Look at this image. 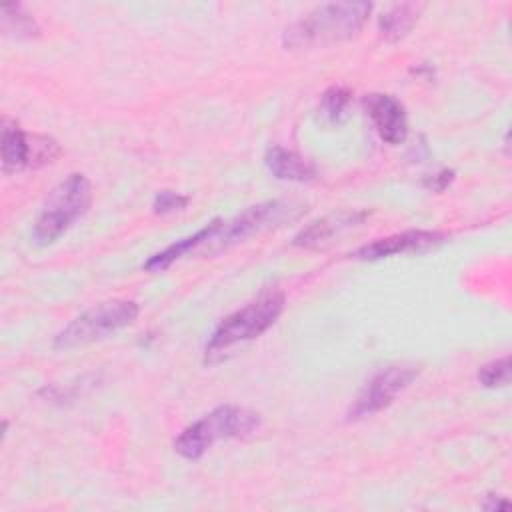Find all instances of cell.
I'll return each instance as SVG.
<instances>
[{
  "instance_id": "6da1fadb",
  "label": "cell",
  "mask_w": 512,
  "mask_h": 512,
  "mask_svg": "<svg viewBox=\"0 0 512 512\" xmlns=\"http://www.w3.org/2000/svg\"><path fill=\"white\" fill-rule=\"evenodd\" d=\"M370 12V2L322 4L288 26L282 42L288 48H308L352 38L362 30Z\"/></svg>"
},
{
  "instance_id": "7a4b0ae2",
  "label": "cell",
  "mask_w": 512,
  "mask_h": 512,
  "mask_svg": "<svg viewBox=\"0 0 512 512\" xmlns=\"http://www.w3.org/2000/svg\"><path fill=\"white\" fill-rule=\"evenodd\" d=\"M284 302V292L270 288L240 310L222 318L206 342V362H216L230 348L264 334L282 314Z\"/></svg>"
},
{
  "instance_id": "3957f363",
  "label": "cell",
  "mask_w": 512,
  "mask_h": 512,
  "mask_svg": "<svg viewBox=\"0 0 512 512\" xmlns=\"http://www.w3.org/2000/svg\"><path fill=\"white\" fill-rule=\"evenodd\" d=\"M260 426V414L240 406H218L184 428L174 440V450L188 460L200 458L214 442L244 438Z\"/></svg>"
},
{
  "instance_id": "277c9868",
  "label": "cell",
  "mask_w": 512,
  "mask_h": 512,
  "mask_svg": "<svg viewBox=\"0 0 512 512\" xmlns=\"http://www.w3.org/2000/svg\"><path fill=\"white\" fill-rule=\"evenodd\" d=\"M92 202V188L84 174L66 176L46 198L32 226L36 244L56 242L78 218H82Z\"/></svg>"
},
{
  "instance_id": "5b68a950",
  "label": "cell",
  "mask_w": 512,
  "mask_h": 512,
  "mask_svg": "<svg viewBox=\"0 0 512 512\" xmlns=\"http://www.w3.org/2000/svg\"><path fill=\"white\" fill-rule=\"evenodd\" d=\"M140 308L134 300H108L100 302L94 308L82 312L72 322H68L56 336L54 348L68 350L84 346L96 340H102L126 326H130Z\"/></svg>"
},
{
  "instance_id": "8992f818",
  "label": "cell",
  "mask_w": 512,
  "mask_h": 512,
  "mask_svg": "<svg viewBox=\"0 0 512 512\" xmlns=\"http://www.w3.org/2000/svg\"><path fill=\"white\" fill-rule=\"evenodd\" d=\"M300 214H302V206L296 202H286V200L260 202L256 206L246 208L244 212H240L230 220H218L216 230L204 242L200 252L214 254V252L226 250L234 242H240L256 232L280 226L282 222L294 220Z\"/></svg>"
},
{
  "instance_id": "52a82bcc",
  "label": "cell",
  "mask_w": 512,
  "mask_h": 512,
  "mask_svg": "<svg viewBox=\"0 0 512 512\" xmlns=\"http://www.w3.org/2000/svg\"><path fill=\"white\" fill-rule=\"evenodd\" d=\"M418 372L420 368L408 362L390 364L378 370L356 394L348 408V420H360L390 406L394 398L418 376Z\"/></svg>"
},
{
  "instance_id": "ba28073f",
  "label": "cell",
  "mask_w": 512,
  "mask_h": 512,
  "mask_svg": "<svg viewBox=\"0 0 512 512\" xmlns=\"http://www.w3.org/2000/svg\"><path fill=\"white\" fill-rule=\"evenodd\" d=\"M366 114L370 116L378 136L386 144H400L408 136V114L406 108L390 94L372 92L362 100Z\"/></svg>"
},
{
  "instance_id": "9c48e42d",
  "label": "cell",
  "mask_w": 512,
  "mask_h": 512,
  "mask_svg": "<svg viewBox=\"0 0 512 512\" xmlns=\"http://www.w3.org/2000/svg\"><path fill=\"white\" fill-rule=\"evenodd\" d=\"M446 236L442 232L432 230H406L400 234H392L386 238H378L370 244L360 246L352 256L358 260H382L396 254H408V252H422L428 248H434L442 244Z\"/></svg>"
},
{
  "instance_id": "30bf717a",
  "label": "cell",
  "mask_w": 512,
  "mask_h": 512,
  "mask_svg": "<svg viewBox=\"0 0 512 512\" xmlns=\"http://www.w3.org/2000/svg\"><path fill=\"white\" fill-rule=\"evenodd\" d=\"M368 214L366 212H338V214H330V216H324L312 224H308L306 228H302L292 244L294 246H302V248H314V246H320L322 242L330 240L334 234L342 232V230H348L356 224H360Z\"/></svg>"
},
{
  "instance_id": "8fae6325",
  "label": "cell",
  "mask_w": 512,
  "mask_h": 512,
  "mask_svg": "<svg viewBox=\"0 0 512 512\" xmlns=\"http://www.w3.org/2000/svg\"><path fill=\"white\" fill-rule=\"evenodd\" d=\"M264 164L270 170V174L278 180H290V182H310L316 178V166L300 156L294 150H288L284 146H272L266 150Z\"/></svg>"
},
{
  "instance_id": "7c38bea8",
  "label": "cell",
  "mask_w": 512,
  "mask_h": 512,
  "mask_svg": "<svg viewBox=\"0 0 512 512\" xmlns=\"http://www.w3.org/2000/svg\"><path fill=\"white\" fill-rule=\"evenodd\" d=\"M30 140L32 134L24 132L14 120H2V170L4 174L30 168Z\"/></svg>"
},
{
  "instance_id": "4fadbf2b",
  "label": "cell",
  "mask_w": 512,
  "mask_h": 512,
  "mask_svg": "<svg viewBox=\"0 0 512 512\" xmlns=\"http://www.w3.org/2000/svg\"><path fill=\"white\" fill-rule=\"evenodd\" d=\"M218 220H220V218L212 220L210 224H206V226H204L202 230H198L196 234H192V236H188V238H182V240H176L174 244H170V246L164 248L162 252L150 256V258L144 262V270H148V272H162V270H166L168 266H172L178 258H182V256L190 254V252L200 250V248L204 246V242L212 236V232L216 230Z\"/></svg>"
},
{
  "instance_id": "5bb4252c",
  "label": "cell",
  "mask_w": 512,
  "mask_h": 512,
  "mask_svg": "<svg viewBox=\"0 0 512 512\" xmlns=\"http://www.w3.org/2000/svg\"><path fill=\"white\" fill-rule=\"evenodd\" d=\"M422 8H424L422 4H414V2L390 6L378 18V30H380L382 38L388 42H396V40L404 38L416 24Z\"/></svg>"
},
{
  "instance_id": "9a60e30c",
  "label": "cell",
  "mask_w": 512,
  "mask_h": 512,
  "mask_svg": "<svg viewBox=\"0 0 512 512\" xmlns=\"http://www.w3.org/2000/svg\"><path fill=\"white\" fill-rule=\"evenodd\" d=\"M2 32L12 38H32L38 34V24L20 4H6L2 6Z\"/></svg>"
},
{
  "instance_id": "2e32d148",
  "label": "cell",
  "mask_w": 512,
  "mask_h": 512,
  "mask_svg": "<svg viewBox=\"0 0 512 512\" xmlns=\"http://www.w3.org/2000/svg\"><path fill=\"white\" fill-rule=\"evenodd\" d=\"M350 100H352V92L346 86H332L322 94L318 114L328 124H340L346 118Z\"/></svg>"
},
{
  "instance_id": "e0dca14e",
  "label": "cell",
  "mask_w": 512,
  "mask_h": 512,
  "mask_svg": "<svg viewBox=\"0 0 512 512\" xmlns=\"http://www.w3.org/2000/svg\"><path fill=\"white\" fill-rule=\"evenodd\" d=\"M478 382L484 388H500L510 382V358L502 356L488 364H484L478 370Z\"/></svg>"
},
{
  "instance_id": "ac0fdd59",
  "label": "cell",
  "mask_w": 512,
  "mask_h": 512,
  "mask_svg": "<svg viewBox=\"0 0 512 512\" xmlns=\"http://www.w3.org/2000/svg\"><path fill=\"white\" fill-rule=\"evenodd\" d=\"M186 204H188V196H184L180 192H172V190H160L154 196L152 208L156 214H170V212L184 210Z\"/></svg>"
},
{
  "instance_id": "d6986e66",
  "label": "cell",
  "mask_w": 512,
  "mask_h": 512,
  "mask_svg": "<svg viewBox=\"0 0 512 512\" xmlns=\"http://www.w3.org/2000/svg\"><path fill=\"white\" fill-rule=\"evenodd\" d=\"M454 180V170H440L438 174H434L432 178H426V186L436 190V192H442L450 182Z\"/></svg>"
},
{
  "instance_id": "ffe728a7",
  "label": "cell",
  "mask_w": 512,
  "mask_h": 512,
  "mask_svg": "<svg viewBox=\"0 0 512 512\" xmlns=\"http://www.w3.org/2000/svg\"><path fill=\"white\" fill-rule=\"evenodd\" d=\"M510 502L502 496H488V500L482 504V508L486 510H500V508H508Z\"/></svg>"
}]
</instances>
